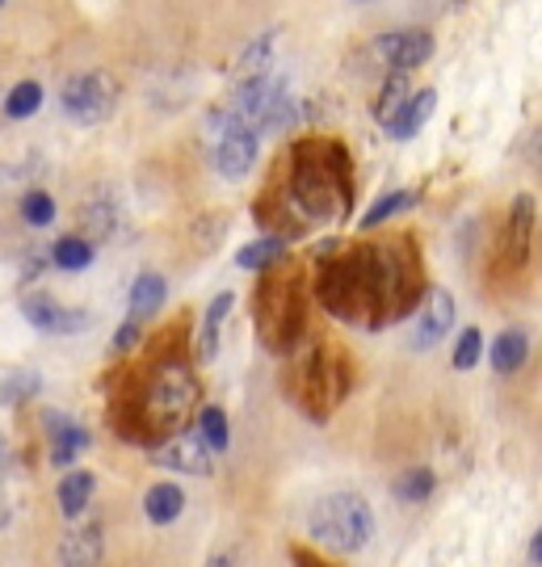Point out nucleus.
<instances>
[{
	"mask_svg": "<svg viewBox=\"0 0 542 567\" xmlns=\"http://www.w3.org/2000/svg\"><path fill=\"white\" fill-rule=\"evenodd\" d=\"M421 252L412 240L354 244L320 269V303L358 328H382L417 311L425 295Z\"/></svg>",
	"mask_w": 542,
	"mask_h": 567,
	"instance_id": "1",
	"label": "nucleus"
},
{
	"mask_svg": "<svg viewBox=\"0 0 542 567\" xmlns=\"http://www.w3.org/2000/svg\"><path fill=\"white\" fill-rule=\"evenodd\" d=\"M194 404H198L194 365L177 353L161 358L143 374H135V383L126 386V400L119 404V433L156 450L168 437H177Z\"/></svg>",
	"mask_w": 542,
	"mask_h": 567,
	"instance_id": "2",
	"label": "nucleus"
},
{
	"mask_svg": "<svg viewBox=\"0 0 542 567\" xmlns=\"http://www.w3.org/2000/svg\"><path fill=\"white\" fill-rule=\"evenodd\" d=\"M290 206L303 224H324L354 210V164L337 140H303L290 147Z\"/></svg>",
	"mask_w": 542,
	"mask_h": 567,
	"instance_id": "3",
	"label": "nucleus"
},
{
	"mask_svg": "<svg viewBox=\"0 0 542 567\" xmlns=\"http://www.w3.org/2000/svg\"><path fill=\"white\" fill-rule=\"evenodd\" d=\"M307 534L324 550L354 555V550L370 547V538H375V508L358 492H328L307 508Z\"/></svg>",
	"mask_w": 542,
	"mask_h": 567,
	"instance_id": "4",
	"label": "nucleus"
},
{
	"mask_svg": "<svg viewBox=\"0 0 542 567\" xmlns=\"http://www.w3.org/2000/svg\"><path fill=\"white\" fill-rule=\"evenodd\" d=\"M257 328H262L265 349L286 353L295 349L303 337V286L295 269H278L265 274V282L257 286Z\"/></svg>",
	"mask_w": 542,
	"mask_h": 567,
	"instance_id": "5",
	"label": "nucleus"
},
{
	"mask_svg": "<svg viewBox=\"0 0 542 567\" xmlns=\"http://www.w3.org/2000/svg\"><path fill=\"white\" fill-rule=\"evenodd\" d=\"M114 105H119V84L105 72H76L60 89V110L76 126H98L114 114Z\"/></svg>",
	"mask_w": 542,
	"mask_h": 567,
	"instance_id": "6",
	"label": "nucleus"
},
{
	"mask_svg": "<svg viewBox=\"0 0 542 567\" xmlns=\"http://www.w3.org/2000/svg\"><path fill=\"white\" fill-rule=\"evenodd\" d=\"M345 395V374L341 365H337V353H328V349H311L299 365V391H295V400H299L316 421L328 416L337 400Z\"/></svg>",
	"mask_w": 542,
	"mask_h": 567,
	"instance_id": "7",
	"label": "nucleus"
},
{
	"mask_svg": "<svg viewBox=\"0 0 542 567\" xmlns=\"http://www.w3.org/2000/svg\"><path fill=\"white\" fill-rule=\"evenodd\" d=\"M412 316H417V320H412V332H408V349H412V353H429V349L442 344L446 332L454 328L459 307H454V295H450L446 286H425L421 303H417Z\"/></svg>",
	"mask_w": 542,
	"mask_h": 567,
	"instance_id": "8",
	"label": "nucleus"
},
{
	"mask_svg": "<svg viewBox=\"0 0 542 567\" xmlns=\"http://www.w3.org/2000/svg\"><path fill=\"white\" fill-rule=\"evenodd\" d=\"M147 458L164 471H181V475H211L215 471V454L206 450V442L198 437V429H190V433H177V437H168L164 446L147 450Z\"/></svg>",
	"mask_w": 542,
	"mask_h": 567,
	"instance_id": "9",
	"label": "nucleus"
},
{
	"mask_svg": "<svg viewBox=\"0 0 542 567\" xmlns=\"http://www.w3.org/2000/svg\"><path fill=\"white\" fill-rule=\"evenodd\" d=\"M21 316L39 328V332H55V337H60V332L72 337V332H84V328L93 324V316H89L84 307H63L60 299H51V295H25V299H21Z\"/></svg>",
	"mask_w": 542,
	"mask_h": 567,
	"instance_id": "10",
	"label": "nucleus"
},
{
	"mask_svg": "<svg viewBox=\"0 0 542 567\" xmlns=\"http://www.w3.org/2000/svg\"><path fill=\"white\" fill-rule=\"evenodd\" d=\"M211 152H215V168H219L223 182H244L257 164V152H262V140L253 131H219L211 140Z\"/></svg>",
	"mask_w": 542,
	"mask_h": 567,
	"instance_id": "11",
	"label": "nucleus"
},
{
	"mask_svg": "<svg viewBox=\"0 0 542 567\" xmlns=\"http://www.w3.org/2000/svg\"><path fill=\"white\" fill-rule=\"evenodd\" d=\"M379 60L391 68V72H408V68H421L429 55H433V34L429 30H391L375 42Z\"/></svg>",
	"mask_w": 542,
	"mask_h": 567,
	"instance_id": "12",
	"label": "nucleus"
},
{
	"mask_svg": "<svg viewBox=\"0 0 542 567\" xmlns=\"http://www.w3.org/2000/svg\"><path fill=\"white\" fill-rule=\"evenodd\" d=\"M105 555V534L98 522H81L68 529V538L60 543V564L63 567H101Z\"/></svg>",
	"mask_w": 542,
	"mask_h": 567,
	"instance_id": "13",
	"label": "nucleus"
},
{
	"mask_svg": "<svg viewBox=\"0 0 542 567\" xmlns=\"http://www.w3.org/2000/svg\"><path fill=\"white\" fill-rule=\"evenodd\" d=\"M47 437H51V463L68 466L76 454L89 450V429L72 421L68 412H47Z\"/></svg>",
	"mask_w": 542,
	"mask_h": 567,
	"instance_id": "14",
	"label": "nucleus"
},
{
	"mask_svg": "<svg viewBox=\"0 0 542 567\" xmlns=\"http://www.w3.org/2000/svg\"><path fill=\"white\" fill-rule=\"evenodd\" d=\"M232 307H236V295L223 290V295H215V299L206 303V311H202L198 341H194V358H198V365L215 362V353H219V328H223V320L232 316Z\"/></svg>",
	"mask_w": 542,
	"mask_h": 567,
	"instance_id": "15",
	"label": "nucleus"
},
{
	"mask_svg": "<svg viewBox=\"0 0 542 567\" xmlns=\"http://www.w3.org/2000/svg\"><path fill=\"white\" fill-rule=\"evenodd\" d=\"M534 198L530 194H522L518 203H513V215H509V231H504V240H509V265L513 269H522L525 261H530V244H534Z\"/></svg>",
	"mask_w": 542,
	"mask_h": 567,
	"instance_id": "16",
	"label": "nucleus"
},
{
	"mask_svg": "<svg viewBox=\"0 0 542 567\" xmlns=\"http://www.w3.org/2000/svg\"><path fill=\"white\" fill-rule=\"evenodd\" d=\"M433 110H438V93H433V89H421V93H412V97H408V105L400 110V118L387 126V135H391L396 143L417 140L425 122L433 118Z\"/></svg>",
	"mask_w": 542,
	"mask_h": 567,
	"instance_id": "17",
	"label": "nucleus"
},
{
	"mask_svg": "<svg viewBox=\"0 0 542 567\" xmlns=\"http://www.w3.org/2000/svg\"><path fill=\"white\" fill-rule=\"evenodd\" d=\"M81 240L84 244H101L114 236V224H119V206L110 203V194H98V198H84L81 203Z\"/></svg>",
	"mask_w": 542,
	"mask_h": 567,
	"instance_id": "18",
	"label": "nucleus"
},
{
	"mask_svg": "<svg viewBox=\"0 0 542 567\" xmlns=\"http://www.w3.org/2000/svg\"><path fill=\"white\" fill-rule=\"evenodd\" d=\"M164 299H168V282H164L161 274H140V278L131 282V299H126L131 320L140 324V320H147V316H156V311L164 307Z\"/></svg>",
	"mask_w": 542,
	"mask_h": 567,
	"instance_id": "19",
	"label": "nucleus"
},
{
	"mask_svg": "<svg viewBox=\"0 0 542 567\" xmlns=\"http://www.w3.org/2000/svg\"><path fill=\"white\" fill-rule=\"evenodd\" d=\"M143 513H147V522H152V526H173L181 513H185V492H181L177 484L147 487V496H143Z\"/></svg>",
	"mask_w": 542,
	"mask_h": 567,
	"instance_id": "20",
	"label": "nucleus"
},
{
	"mask_svg": "<svg viewBox=\"0 0 542 567\" xmlns=\"http://www.w3.org/2000/svg\"><path fill=\"white\" fill-rule=\"evenodd\" d=\"M93 487H98V480H93V471H68L60 480V508L63 517H81L84 508H89V501H93Z\"/></svg>",
	"mask_w": 542,
	"mask_h": 567,
	"instance_id": "21",
	"label": "nucleus"
},
{
	"mask_svg": "<svg viewBox=\"0 0 542 567\" xmlns=\"http://www.w3.org/2000/svg\"><path fill=\"white\" fill-rule=\"evenodd\" d=\"M408 97H412V89H408V76L391 72V76L382 81L379 97H375V122H379V126H391V122L400 118L403 105H408Z\"/></svg>",
	"mask_w": 542,
	"mask_h": 567,
	"instance_id": "22",
	"label": "nucleus"
},
{
	"mask_svg": "<svg viewBox=\"0 0 542 567\" xmlns=\"http://www.w3.org/2000/svg\"><path fill=\"white\" fill-rule=\"evenodd\" d=\"M525 353H530L525 332L509 328V332H501V337L492 341V370H497V374H518L525 362Z\"/></svg>",
	"mask_w": 542,
	"mask_h": 567,
	"instance_id": "23",
	"label": "nucleus"
},
{
	"mask_svg": "<svg viewBox=\"0 0 542 567\" xmlns=\"http://www.w3.org/2000/svg\"><path fill=\"white\" fill-rule=\"evenodd\" d=\"M433 487H438V475L429 471V466H417V471H403L400 480H396V501H408V505H421L433 496Z\"/></svg>",
	"mask_w": 542,
	"mask_h": 567,
	"instance_id": "24",
	"label": "nucleus"
},
{
	"mask_svg": "<svg viewBox=\"0 0 542 567\" xmlns=\"http://www.w3.org/2000/svg\"><path fill=\"white\" fill-rule=\"evenodd\" d=\"M408 206H417V194L412 189H396V194H382L379 203L370 206L366 215H361V231H370V227L387 224V219H396L400 210H408Z\"/></svg>",
	"mask_w": 542,
	"mask_h": 567,
	"instance_id": "25",
	"label": "nucleus"
},
{
	"mask_svg": "<svg viewBox=\"0 0 542 567\" xmlns=\"http://www.w3.org/2000/svg\"><path fill=\"white\" fill-rule=\"evenodd\" d=\"M42 105V84L39 81H21L9 89V97H4V114L9 118H30V114H39Z\"/></svg>",
	"mask_w": 542,
	"mask_h": 567,
	"instance_id": "26",
	"label": "nucleus"
},
{
	"mask_svg": "<svg viewBox=\"0 0 542 567\" xmlns=\"http://www.w3.org/2000/svg\"><path fill=\"white\" fill-rule=\"evenodd\" d=\"M282 257H286V240L265 236V240L241 248V252H236V265H241V269H269V265L282 261Z\"/></svg>",
	"mask_w": 542,
	"mask_h": 567,
	"instance_id": "27",
	"label": "nucleus"
},
{
	"mask_svg": "<svg viewBox=\"0 0 542 567\" xmlns=\"http://www.w3.org/2000/svg\"><path fill=\"white\" fill-rule=\"evenodd\" d=\"M51 261L60 269H89L93 265V244H84L81 236H63L51 244Z\"/></svg>",
	"mask_w": 542,
	"mask_h": 567,
	"instance_id": "28",
	"label": "nucleus"
},
{
	"mask_svg": "<svg viewBox=\"0 0 542 567\" xmlns=\"http://www.w3.org/2000/svg\"><path fill=\"white\" fill-rule=\"evenodd\" d=\"M198 437L206 442L211 454H223V450H227L232 437H227V421H223L219 408H202L198 412Z\"/></svg>",
	"mask_w": 542,
	"mask_h": 567,
	"instance_id": "29",
	"label": "nucleus"
},
{
	"mask_svg": "<svg viewBox=\"0 0 542 567\" xmlns=\"http://www.w3.org/2000/svg\"><path fill=\"white\" fill-rule=\"evenodd\" d=\"M269 55H274V34H262L244 51L241 60V81H257V76H269Z\"/></svg>",
	"mask_w": 542,
	"mask_h": 567,
	"instance_id": "30",
	"label": "nucleus"
},
{
	"mask_svg": "<svg viewBox=\"0 0 542 567\" xmlns=\"http://www.w3.org/2000/svg\"><path fill=\"white\" fill-rule=\"evenodd\" d=\"M21 219L30 227H47L55 219V198H51L47 189H30V194L21 198Z\"/></svg>",
	"mask_w": 542,
	"mask_h": 567,
	"instance_id": "31",
	"label": "nucleus"
},
{
	"mask_svg": "<svg viewBox=\"0 0 542 567\" xmlns=\"http://www.w3.org/2000/svg\"><path fill=\"white\" fill-rule=\"evenodd\" d=\"M30 395H39V374L34 370L30 374H13V379L0 383V404H21Z\"/></svg>",
	"mask_w": 542,
	"mask_h": 567,
	"instance_id": "32",
	"label": "nucleus"
},
{
	"mask_svg": "<svg viewBox=\"0 0 542 567\" xmlns=\"http://www.w3.org/2000/svg\"><path fill=\"white\" fill-rule=\"evenodd\" d=\"M480 353H483L480 328H467L459 337V344H454V370H471V365L480 362Z\"/></svg>",
	"mask_w": 542,
	"mask_h": 567,
	"instance_id": "33",
	"label": "nucleus"
},
{
	"mask_svg": "<svg viewBox=\"0 0 542 567\" xmlns=\"http://www.w3.org/2000/svg\"><path fill=\"white\" fill-rule=\"evenodd\" d=\"M135 344H140V324H135V320H126V324L114 332V353H131Z\"/></svg>",
	"mask_w": 542,
	"mask_h": 567,
	"instance_id": "34",
	"label": "nucleus"
},
{
	"mask_svg": "<svg viewBox=\"0 0 542 567\" xmlns=\"http://www.w3.org/2000/svg\"><path fill=\"white\" fill-rule=\"evenodd\" d=\"M290 564H295V567H333L328 559H320L316 550H303V547L290 550Z\"/></svg>",
	"mask_w": 542,
	"mask_h": 567,
	"instance_id": "35",
	"label": "nucleus"
},
{
	"mask_svg": "<svg viewBox=\"0 0 542 567\" xmlns=\"http://www.w3.org/2000/svg\"><path fill=\"white\" fill-rule=\"evenodd\" d=\"M9 522H13V501H9L4 492H0V534L9 529Z\"/></svg>",
	"mask_w": 542,
	"mask_h": 567,
	"instance_id": "36",
	"label": "nucleus"
},
{
	"mask_svg": "<svg viewBox=\"0 0 542 567\" xmlns=\"http://www.w3.org/2000/svg\"><path fill=\"white\" fill-rule=\"evenodd\" d=\"M9 466H13V446H9L4 437H0V480L9 475Z\"/></svg>",
	"mask_w": 542,
	"mask_h": 567,
	"instance_id": "37",
	"label": "nucleus"
},
{
	"mask_svg": "<svg viewBox=\"0 0 542 567\" xmlns=\"http://www.w3.org/2000/svg\"><path fill=\"white\" fill-rule=\"evenodd\" d=\"M530 564L539 567L542 564V534L534 529V538H530Z\"/></svg>",
	"mask_w": 542,
	"mask_h": 567,
	"instance_id": "38",
	"label": "nucleus"
},
{
	"mask_svg": "<svg viewBox=\"0 0 542 567\" xmlns=\"http://www.w3.org/2000/svg\"><path fill=\"white\" fill-rule=\"evenodd\" d=\"M206 567H236V550H223V555H215Z\"/></svg>",
	"mask_w": 542,
	"mask_h": 567,
	"instance_id": "39",
	"label": "nucleus"
}]
</instances>
